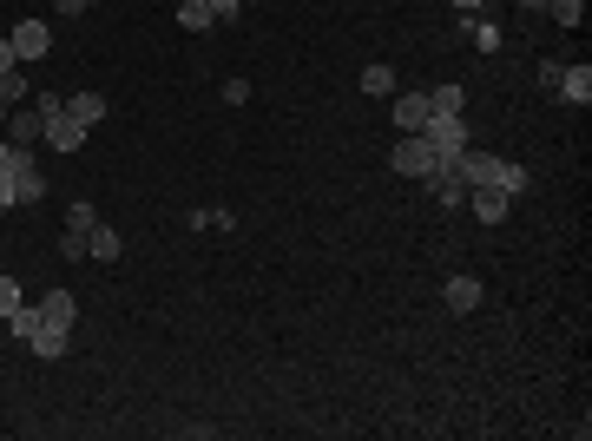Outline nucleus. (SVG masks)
Masks as SVG:
<instances>
[{
    "instance_id": "nucleus-1",
    "label": "nucleus",
    "mask_w": 592,
    "mask_h": 441,
    "mask_svg": "<svg viewBox=\"0 0 592 441\" xmlns=\"http://www.w3.org/2000/svg\"><path fill=\"white\" fill-rule=\"evenodd\" d=\"M461 172H468V185H494L507 191V198H520L527 191V165H514V158H494V152H461Z\"/></svg>"
},
{
    "instance_id": "nucleus-2",
    "label": "nucleus",
    "mask_w": 592,
    "mask_h": 441,
    "mask_svg": "<svg viewBox=\"0 0 592 441\" xmlns=\"http://www.w3.org/2000/svg\"><path fill=\"white\" fill-rule=\"evenodd\" d=\"M389 165H395L402 178H428V172L441 165V152L421 139V132H402V139H395V152H389Z\"/></svg>"
},
{
    "instance_id": "nucleus-3",
    "label": "nucleus",
    "mask_w": 592,
    "mask_h": 441,
    "mask_svg": "<svg viewBox=\"0 0 592 441\" xmlns=\"http://www.w3.org/2000/svg\"><path fill=\"white\" fill-rule=\"evenodd\" d=\"M421 139L435 145L441 158H454V152H468V126H461V112H435V119H428V126H421Z\"/></svg>"
},
{
    "instance_id": "nucleus-4",
    "label": "nucleus",
    "mask_w": 592,
    "mask_h": 441,
    "mask_svg": "<svg viewBox=\"0 0 592 441\" xmlns=\"http://www.w3.org/2000/svg\"><path fill=\"white\" fill-rule=\"evenodd\" d=\"M421 185L435 191L441 205H468V172H461V152H454V158H441V165H435L428 178H421Z\"/></svg>"
},
{
    "instance_id": "nucleus-5",
    "label": "nucleus",
    "mask_w": 592,
    "mask_h": 441,
    "mask_svg": "<svg viewBox=\"0 0 592 441\" xmlns=\"http://www.w3.org/2000/svg\"><path fill=\"white\" fill-rule=\"evenodd\" d=\"M86 132H93V126H79L73 112H66V99H60V106L47 112V132H40V139H47L53 152H79V145H86Z\"/></svg>"
},
{
    "instance_id": "nucleus-6",
    "label": "nucleus",
    "mask_w": 592,
    "mask_h": 441,
    "mask_svg": "<svg viewBox=\"0 0 592 441\" xmlns=\"http://www.w3.org/2000/svg\"><path fill=\"white\" fill-rule=\"evenodd\" d=\"M7 40H14L20 66H27V60H47V47H53V27H47V20H20V27L7 33Z\"/></svg>"
},
{
    "instance_id": "nucleus-7",
    "label": "nucleus",
    "mask_w": 592,
    "mask_h": 441,
    "mask_svg": "<svg viewBox=\"0 0 592 441\" xmlns=\"http://www.w3.org/2000/svg\"><path fill=\"white\" fill-rule=\"evenodd\" d=\"M468 205H474V218H481V224H507L514 198H507V191H494V185H468Z\"/></svg>"
},
{
    "instance_id": "nucleus-8",
    "label": "nucleus",
    "mask_w": 592,
    "mask_h": 441,
    "mask_svg": "<svg viewBox=\"0 0 592 441\" xmlns=\"http://www.w3.org/2000/svg\"><path fill=\"white\" fill-rule=\"evenodd\" d=\"M73 316H79V297H73V290H47V297H40V323L73 330Z\"/></svg>"
},
{
    "instance_id": "nucleus-9",
    "label": "nucleus",
    "mask_w": 592,
    "mask_h": 441,
    "mask_svg": "<svg viewBox=\"0 0 592 441\" xmlns=\"http://www.w3.org/2000/svg\"><path fill=\"white\" fill-rule=\"evenodd\" d=\"M40 132H47V112H40V106H14V112H7V139H14V145H33V139H40Z\"/></svg>"
},
{
    "instance_id": "nucleus-10",
    "label": "nucleus",
    "mask_w": 592,
    "mask_h": 441,
    "mask_svg": "<svg viewBox=\"0 0 592 441\" xmlns=\"http://www.w3.org/2000/svg\"><path fill=\"white\" fill-rule=\"evenodd\" d=\"M560 99L566 106H592V66H560Z\"/></svg>"
},
{
    "instance_id": "nucleus-11",
    "label": "nucleus",
    "mask_w": 592,
    "mask_h": 441,
    "mask_svg": "<svg viewBox=\"0 0 592 441\" xmlns=\"http://www.w3.org/2000/svg\"><path fill=\"white\" fill-rule=\"evenodd\" d=\"M428 119H435V112H428V93H402V99H395V126H402V132H421Z\"/></svg>"
},
{
    "instance_id": "nucleus-12",
    "label": "nucleus",
    "mask_w": 592,
    "mask_h": 441,
    "mask_svg": "<svg viewBox=\"0 0 592 441\" xmlns=\"http://www.w3.org/2000/svg\"><path fill=\"white\" fill-rule=\"evenodd\" d=\"M33 356H47V363H60L66 349H73V330H53V323H40V330H33Z\"/></svg>"
},
{
    "instance_id": "nucleus-13",
    "label": "nucleus",
    "mask_w": 592,
    "mask_h": 441,
    "mask_svg": "<svg viewBox=\"0 0 592 441\" xmlns=\"http://www.w3.org/2000/svg\"><path fill=\"white\" fill-rule=\"evenodd\" d=\"M448 310L454 316H474V310H481V284H474V277H448Z\"/></svg>"
},
{
    "instance_id": "nucleus-14",
    "label": "nucleus",
    "mask_w": 592,
    "mask_h": 441,
    "mask_svg": "<svg viewBox=\"0 0 592 441\" xmlns=\"http://www.w3.org/2000/svg\"><path fill=\"white\" fill-rule=\"evenodd\" d=\"M86 257H93V264H112V257H119V231H112V224H93V237H86Z\"/></svg>"
},
{
    "instance_id": "nucleus-15",
    "label": "nucleus",
    "mask_w": 592,
    "mask_h": 441,
    "mask_svg": "<svg viewBox=\"0 0 592 441\" xmlns=\"http://www.w3.org/2000/svg\"><path fill=\"white\" fill-rule=\"evenodd\" d=\"M66 112H73L79 126H99V119H106V99H99V93H73V99H66Z\"/></svg>"
},
{
    "instance_id": "nucleus-16",
    "label": "nucleus",
    "mask_w": 592,
    "mask_h": 441,
    "mask_svg": "<svg viewBox=\"0 0 592 441\" xmlns=\"http://www.w3.org/2000/svg\"><path fill=\"white\" fill-rule=\"evenodd\" d=\"M178 27H185V33H211V27H218V14H211L204 0H185V7H178Z\"/></svg>"
},
{
    "instance_id": "nucleus-17",
    "label": "nucleus",
    "mask_w": 592,
    "mask_h": 441,
    "mask_svg": "<svg viewBox=\"0 0 592 441\" xmlns=\"http://www.w3.org/2000/svg\"><path fill=\"white\" fill-rule=\"evenodd\" d=\"M7 330H14L20 343H33V330H40V303H20V310L7 316Z\"/></svg>"
},
{
    "instance_id": "nucleus-18",
    "label": "nucleus",
    "mask_w": 592,
    "mask_h": 441,
    "mask_svg": "<svg viewBox=\"0 0 592 441\" xmlns=\"http://www.w3.org/2000/svg\"><path fill=\"white\" fill-rule=\"evenodd\" d=\"M362 93H369V99H389L395 93V66H369V73H362Z\"/></svg>"
},
{
    "instance_id": "nucleus-19",
    "label": "nucleus",
    "mask_w": 592,
    "mask_h": 441,
    "mask_svg": "<svg viewBox=\"0 0 592 441\" xmlns=\"http://www.w3.org/2000/svg\"><path fill=\"white\" fill-rule=\"evenodd\" d=\"M461 106H468V93H461L454 79H448V86H435V93H428V112H461Z\"/></svg>"
},
{
    "instance_id": "nucleus-20",
    "label": "nucleus",
    "mask_w": 592,
    "mask_h": 441,
    "mask_svg": "<svg viewBox=\"0 0 592 441\" xmlns=\"http://www.w3.org/2000/svg\"><path fill=\"white\" fill-rule=\"evenodd\" d=\"M14 185H20V205H33V198L47 191V178H40V165H20V172H14Z\"/></svg>"
},
{
    "instance_id": "nucleus-21",
    "label": "nucleus",
    "mask_w": 592,
    "mask_h": 441,
    "mask_svg": "<svg viewBox=\"0 0 592 441\" xmlns=\"http://www.w3.org/2000/svg\"><path fill=\"white\" fill-rule=\"evenodd\" d=\"M0 99H7V112L27 99V73H20V66H14V73H0Z\"/></svg>"
},
{
    "instance_id": "nucleus-22",
    "label": "nucleus",
    "mask_w": 592,
    "mask_h": 441,
    "mask_svg": "<svg viewBox=\"0 0 592 441\" xmlns=\"http://www.w3.org/2000/svg\"><path fill=\"white\" fill-rule=\"evenodd\" d=\"M93 224H99V211L86 205V198H79V205H66V231H86V237H93Z\"/></svg>"
},
{
    "instance_id": "nucleus-23",
    "label": "nucleus",
    "mask_w": 592,
    "mask_h": 441,
    "mask_svg": "<svg viewBox=\"0 0 592 441\" xmlns=\"http://www.w3.org/2000/svg\"><path fill=\"white\" fill-rule=\"evenodd\" d=\"M546 7H553L560 27H579V20H586V0H546Z\"/></svg>"
},
{
    "instance_id": "nucleus-24",
    "label": "nucleus",
    "mask_w": 592,
    "mask_h": 441,
    "mask_svg": "<svg viewBox=\"0 0 592 441\" xmlns=\"http://www.w3.org/2000/svg\"><path fill=\"white\" fill-rule=\"evenodd\" d=\"M20 303H27V297H20V284H14V277H0V323H7Z\"/></svg>"
},
{
    "instance_id": "nucleus-25",
    "label": "nucleus",
    "mask_w": 592,
    "mask_h": 441,
    "mask_svg": "<svg viewBox=\"0 0 592 441\" xmlns=\"http://www.w3.org/2000/svg\"><path fill=\"white\" fill-rule=\"evenodd\" d=\"M60 257H73V264H79V257H86V231H66L60 237Z\"/></svg>"
},
{
    "instance_id": "nucleus-26",
    "label": "nucleus",
    "mask_w": 592,
    "mask_h": 441,
    "mask_svg": "<svg viewBox=\"0 0 592 441\" xmlns=\"http://www.w3.org/2000/svg\"><path fill=\"white\" fill-rule=\"evenodd\" d=\"M20 205V185H14V172H0V211H14Z\"/></svg>"
},
{
    "instance_id": "nucleus-27",
    "label": "nucleus",
    "mask_w": 592,
    "mask_h": 441,
    "mask_svg": "<svg viewBox=\"0 0 592 441\" xmlns=\"http://www.w3.org/2000/svg\"><path fill=\"white\" fill-rule=\"evenodd\" d=\"M250 99V79H224V106H244Z\"/></svg>"
},
{
    "instance_id": "nucleus-28",
    "label": "nucleus",
    "mask_w": 592,
    "mask_h": 441,
    "mask_svg": "<svg viewBox=\"0 0 592 441\" xmlns=\"http://www.w3.org/2000/svg\"><path fill=\"white\" fill-rule=\"evenodd\" d=\"M204 7H211L218 20H237V7H244V0H204Z\"/></svg>"
},
{
    "instance_id": "nucleus-29",
    "label": "nucleus",
    "mask_w": 592,
    "mask_h": 441,
    "mask_svg": "<svg viewBox=\"0 0 592 441\" xmlns=\"http://www.w3.org/2000/svg\"><path fill=\"white\" fill-rule=\"evenodd\" d=\"M20 66V53H14V40H0V73H14Z\"/></svg>"
},
{
    "instance_id": "nucleus-30",
    "label": "nucleus",
    "mask_w": 592,
    "mask_h": 441,
    "mask_svg": "<svg viewBox=\"0 0 592 441\" xmlns=\"http://www.w3.org/2000/svg\"><path fill=\"white\" fill-rule=\"evenodd\" d=\"M53 14H86V7L79 0H53Z\"/></svg>"
},
{
    "instance_id": "nucleus-31",
    "label": "nucleus",
    "mask_w": 592,
    "mask_h": 441,
    "mask_svg": "<svg viewBox=\"0 0 592 441\" xmlns=\"http://www.w3.org/2000/svg\"><path fill=\"white\" fill-rule=\"evenodd\" d=\"M454 7H461V14H481V7H487V0H454Z\"/></svg>"
},
{
    "instance_id": "nucleus-32",
    "label": "nucleus",
    "mask_w": 592,
    "mask_h": 441,
    "mask_svg": "<svg viewBox=\"0 0 592 441\" xmlns=\"http://www.w3.org/2000/svg\"><path fill=\"white\" fill-rule=\"evenodd\" d=\"M520 7H527V14H533V7H546V0H520Z\"/></svg>"
},
{
    "instance_id": "nucleus-33",
    "label": "nucleus",
    "mask_w": 592,
    "mask_h": 441,
    "mask_svg": "<svg viewBox=\"0 0 592 441\" xmlns=\"http://www.w3.org/2000/svg\"><path fill=\"white\" fill-rule=\"evenodd\" d=\"M79 7H93V0H79Z\"/></svg>"
},
{
    "instance_id": "nucleus-34",
    "label": "nucleus",
    "mask_w": 592,
    "mask_h": 441,
    "mask_svg": "<svg viewBox=\"0 0 592 441\" xmlns=\"http://www.w3.org/2000/svg\"><path fill=\"white\" fill-rule=\"evenodd\" d=\"M0 112H7V99H0Z\"/></svg>"
}]
</instances>
